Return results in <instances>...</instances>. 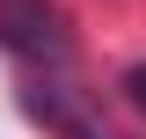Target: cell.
Masks as SVG:
<instances>
[{"instance_id":"cell-2","label":"cell","mask_w":146,"mask_h":139,"mask_svg":"<svg viewBox=\"0 0 146 139\" xmlns=\"http://www.w3.org/2000/svg\"><path fill=\"white\" fill-rule=\"evenodd\" d=\"M131 103L146 110V66H131Z\"/></svg>"},{"instance_id":"cell-1","label":"cell","mask_w":146,"mask_h":139,"mask_svg":"<svg viewBox=\"0 0 146 139\" xmlns=\"http://www.w3.org/2000/svg\"><path fill=\"white\" fill-rule=\"evenodd\" d=\"M0 44L15 59H36V66H66L73 59L66 15H58L51 0H0Z\"/></svg>"}]
</instances>
